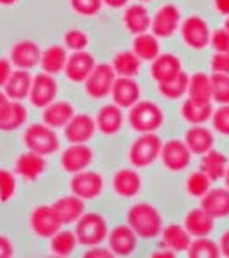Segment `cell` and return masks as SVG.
I'll return each instance as SVG.
<instances>
[{"mask_svg": "<svg viewBox=\"0 0 229 258\" xmlns=\"http://www.w3.org/2000/svg\"><path fill=\"white\" fill-rule=\"evenodd\" d=\"M93 162V150L86 143H71L61 155V167L69 174L88 169Z\"/></svg>", "mask_w": 229, "mask_h": 258, "instance_id": "7c38bea8", "label": "cell"}, {"mask_svg": "<svg viewBox=\"0 0 229 258\" xmlns=\"http://www.w3.org/2000/svg\"><path fill=\"white\" fill-rule=\"evenodd\" d=\"M153 256H155V258H160V256L173 258V256H176V253L170 251V249H162V251H159V253H153Z\"/></svg>", "mask_w": 229, "mask_h": 258, "instance_id": "6f0895ef", "label": "cell"}, {"mask_svg": "<svg viewBox=\"0 0 229 258\" xmlns=\"http://www.w3.org/2000/svg\"><path fill=\"white\" fill-rule=\"evenodd\" d=\"M78 244L76 234L73 231H57L55 234L50 238V251L55 256H69L73 255L74 248Z\"/></svg>", "mask_w": 229, "mask_h": 258, "instance_id": "74e56055", "label": "cell"}, {"mask_svg": "<svg viewBox=\"0 0 229 258\" xmlns=\"http://www.w3.org/2000/svg\"><path fill=\"white\" fill-rule=\"evenodd\" d=\"M12 255H14L12 243L6 236H0V258H11Z\"/></svg>", "mask_w": 229, "mask_h": 258, "instance_id": "816d5d0a", "label": "cell"}, {"mask_svg": "<svg viewBox=\"0 0 229 258\" xmlns=\"http://www.w3.org/2000/svg\"><path fill=\"white\" fill-rule=\"evenodd\" d=\"M74 234L80 244L85 246H97L102 243L109 234L107 229V220L103 215L97 212H90V214H83L76 220V227H74Z\"/></svg>", "mask_w": 229, "mask_h": 258, "instance_id": "3957f363", "label": "cell"}, {"mask_svg": "<svg viewBox=\"0 0 229 258\" xmlns=\"http://www.w3.org/2000/svg\"><path fill=\"white\" fill-rule=\"evenodd\" d=\"M97 122L88 114H74L73 119L64 126V136L69 143H86L93 138Z\"/></svg>", "mask_w": 229, "mask_h": 258, "instance_id": "9a60e30c", "label": "cell"}, {"mask_svg": "<svg viewBox=\"0 0 229 258\" xmlns=\"http://www.w3.org/2000/svg\"><path fill=\"white\" fill-rule=\"evenodd\" d=\"M160 150L162 140L155 133H141L130 147L128 159L133 164V167L136 169L148 167L160 157Z\"/></svg>", "mask_w": 229, "mask_h": 258, "instance_id": "277c9868", "label": "cell"}, {"mask_svg": "<svg viewBox=\"0 0 229 258\" xmlns=\"http://www.w3.org/2000/svg\"><path fill=\"white\" fill-rule=\"evenodd\" d=\"M186 255L190 258H217L220 256V249L219 244H215L212 239L203 236V238L191 241L188 249H186Z\"/></svg>", "mask_w": 229, "mask_h": 258, "instance_id": "ab89813d", "label": "cell"}, {"mask_svg": "<svg viewBox=\"0 0 229 258\" xmlns=\"http://www.w3.org/2000/svg\"><path fill=\"white\" fill-rule=\"evenodd\" d=\"M85 256L86 258H110V256H114V253H112L110 249L100 248L97 244V246H91L90 251L85 253Z\"/></svg>", "mask_w": 229, "mask_h": 258, "instance_id": "f907efd6", "label": "cell"}, {"mask_svg": "<svg viewBox=\"0 0 229 258\" xmlns=\"http://www.w3.org/2000/svg\"><path fill=\"white\" fill-rule=\"evenodd\" d=\"M28 119V110L18 100H12V105L9 112L4 115V119H0V131H16L26 122Z\"/></svg>", "mask_w": 229, "mask_h": 258, "instance_id": "f35d334b", "label": "cell"}, {"mask_svg": "<svg viewBox=\"0 0 229 258\" xmlns=\"http://www.w3.org/2000/svg\"><path fill=\"white\" fill-rule=\"evenodd\" d=\"M128 226L141 239H153L162 232V215L148 203H136L128 210Z\"/></svg>", "mask_w": 229, "mask_h": 258, "instance_id": "6da1fadb", "label": "cell"}, {"mask_svg": "<svg viewBox=\"0 0 229 258\" xmlns=\"http://www.w3.org/2000/svg\"><path fill=\"white\" fill-rule=\"evenodd\" d=\"M212 81V100L226 105L229 103V74L214 73L210 76Z\"/></svg>", "mask_w": 229, "mask_h": 258, "instance_id": "b9f144b4", "label": "cell"}, {"mask_svg": "<svg viewBox=\"0 0 229 258\" xmlns=\"http://www.w3.org/2000/svg\"><path fill=\"white\" fill-rule=\"evenodd\" d=\"M53 210L59 217L62 226L66 224H74L78 219L85 214V203L80 197L71 195V197H62L57 202H53Z\"/></svg>", "mask_w": 229, "mask_h": 258, "instance_id": "d4e9b609", "label": "cell"}, {"mask_svg": "<svg viewBox=\"0 0 229 258\" xmlns=\"http://www.w3.org/2000/svg\"><path fill=\"white\" fill-rule=\"evenodd\" d=\"M112 68L116 71V76L135 78L140 73L141 60L136 57V53L133 50H124V52H119L114 55Z\"/></svg>", "mask_w": 229, "mask_h": 258, "instance_id": "e575fe53", "label": "cell"}, {"mask_svg": "<svg viewBox=\"0 0 229 258\" xmlns=\"http://www.w3.org/2000/svg\"><path fill=\"white\" fill-rule=\"evenodd\" d=\"M212 126L222 136H229V103L220 105L217 110L212 112Z\"/></svg>", "mask_w": 229, "mask_h": 258, "instance_id": "bcb514c9", "label": "cell"}, {"mask_svg": "<svg viewBox=\"0 0 229 258\" xmlns=\"http://www.w3.org/2000/svg\"><path fill=\"white\" fill-rule=\"evenodd\" d=\"M226 169H227V159L222 152H217V150L212 148L202 155V160H200V170H203L212 181L222 179L224 174H226Z\"/></svg>", "mask_w": 229, "mask_h": 258, "instance_id": "1f68e13d", "label": "cell"}, {"mask_svg": "<svg viewBox=\"0 0 229 258\" xmlns=\"http://www.w3.org/2000/svg\"><path fill=\"white\" fill-rule=\"evenodd\" d=\"M224 28L229 31V16H227V19H226V23H224Z\"/></svg>", "mask_w": 229, "mask_h": 258, "instance_id": "94428289", "label": "cell"}, {"mask_svg": "<svg viewBox=\"0 0 229 258\" xmlns=\"http://www.w3.org/2000/svg\"><path fill=\"white\" fill-rule=\"evenodd\" d=\"M88 35L81 30H69L68 33L64 35V43L66 47L73 52H80V50H85L88 47Z\"/></svg>", "mask_w": 229, "mask_h": 258, "instance_id": "f6af8a7d", "label": "cell"}, {"mask_svg": "<svg viewBox=\"0 0 229 258\" xmlns=\"http://www.w3.org/2000/svg\"><path fill=\"white\" fill-rule=\"evenodd\" d=\"M95 122H97V129L100 133H103V135H107V136L118 135L124 122L123 110H121V107L116 105V103L103 105L102 109L98 110Z\"/></svg>", "mask_w": 229, "mask_h": 258, "instance_id": "cb8c5ba5", "label": "cell"}, {"mask_svg": "<svg viewBox=\"0 0 229 258\" xmlns=\"http://www.w3.org/2000/svg\"><path fill=\"white\" fill-rule=\"evenodd\" d=\"M23 141H24V147L30 150V152H35L43 157L55 153L61 147L59 136L47 124H31L30 127H26Z\"/></svg>", "mask_w": 229, "mask_h": 258, "instance_id": "5b68a950", "label": "cell"}, {"mask_svg": "<svg viewBox=\"0 0 229 258\" xmlns=\"http://www.w3.org/2000/svg\"><path fill=\"white\" fill-rule=\"evenodd\" d=\"M61 226L62 224L52 205L36 207L30 215V227L38 238H52Z\"/></svg>", "mask_w": 229, "mask_h": 258, "instance_id": "30bf717a", "label": "cell"}, {"mask_svg": "<svg viewBox=\"0 0 229 258\" xmlns=\"http://www.w3.org/2000/svg\"><path fill=\"white\" fill-rule=\"evenodd\" d=\"M110 95L116 105H119L121 109H130L140 100L141 90L138 83L135 81V78L118 76L114 85H112Z\"/></svg>", "mask_w": 229, "mask_h": 258, "instance_id": "2e32d148", "label": "cell"}, {"mask_svg": "<svg viewBox=\"0 0 229 258\" xmlns=\"http://www.w3.org/2000/svg\"><path fill=\"white\" fill-rule=\"evenodd\" d=\"M116 81V71L110 64H97L85 80L86 95L95 100L105 98Z\"/></svg>", "mask_w": 229, "mask_h": 258, "instance_id": "8992f818", "label": "cell"}, {"mask_svg": "<svg viewBox=\"0 0 229 258\" xmlns=\"http://www.w3.org/2000/svg\"><path fill=\"white\" fill-rule=\"evenodd\" d=\"M11 74H12V62L7 59H0V88L6 86Z\"/></svg>", "mask_w": 229, "mask_h": 258, "instance_id": "681fc988", "label": "cell"}, {"mask_svg": "<svg viewBox=\"0 0 229 258\" xmlns=\"http://www.w3.org/2000/svg\"><path fill=\"white\" fill-rule=\"evenodd\" d=\"M141 2H150V0H141Z\"/></svg>", "mask_w": 229, "mask_h": 258, "instance_id": "6125c7cd", "label": "cell"}, {"mask_svg": "<svg viewBox=\"0 0 229 258\" xmlns=\"http://www.w3.org/2000/svg\"><path fill=\"white\" fill-rule=\"evenodd\" d=\"M212 102H197V100H185L181 105V117L193 124H203L212 117Z\"/></svg>", "mask_w": 229, "mask_h": 258, "instance_id": "4dcf8cb0", "label": "cell"}, {"mask_svg": "<svg viewBox=\"0 0 229 258\" xmlns=\"http://www.w3.org/2000/svg\"><path fill=\"white\" fill-rule=\"evenodd\" d=\"M133 52L136 53V57H138L140 60L152 62L160 53L159 38H157L153 33H148V31L135 35V40H133Z\"/></svg>", "mask_w": 229, "mask_h": 258, "instance_id": "836d02e7", "label": "cell"}, {"mask_svg": "<svg viewBox=\"0 0 229 258\" xmlns=\"http://www.w3.org/2000/svg\"><path fill=\"white\" fill-rule=\"evenodd\" d=\"M124 28L131 33V35H140L150 30V24H152V18H150V12L145 6L141 4H133L124 11L123 16Z\"/></svg>", "mask_w": 229, "mask_h": 258, "instance_id": "f1b7e54d", "label": "cell"}, {"mask_svg": "<svg viewBox=\"0 0 229 258\" xmlns=\"http://www.w3.org/2000/svg\"><path fill=\"white\" fill-rule=\"evenodd\" d=\"M103 4L107 7H110V9H121V7L126 6L128 0H103Z\"/></svg>", "mask_w": 229, "mask_h": 258, "instance_id": "9f6ffc18", "label": "cell"}, {"mask_svg": "<svg viewBox=\"0 0 229 258\" xmlns=\"http://www.w3.org/2000/svg\"><path fill=\"white\" fill-rule=\"evenodd\" d=\"M66 60H68V52L61 45H50L48 48H45L41 52L40 57V66L43 69V73L47 74H59L66 68Z\"/></svg>", "mask_w": 229, "mask_h": 258, "instance_id": "d6a6232c", "label": "cell"}, {"mask_svg": "<svg viewBox=\"0 0 229 258\" xmlns=\"http://www.w3.org/2000/svg\"><path fill=\"white\" fill-rule=\"evenodd\" d=\"M190 148L186 147L185 141L181 140H169L165 143H162L160 150V160L164 164V167L170 170V172H180V170L186 169L191 162Z\"/></svg>", "mask_w": 229, "mask_h": 258, "instance_id": "52a82bcc", "label": "cell"}, {"mask_svg": "<svg viewBox=\"0 0 229 258\" xmlns=\"http://www.w3.org/2000/svg\"><path fill=\"white\" fill-rule=\"evenodd\" d=\"M224 182H226V188L229 189V165H227V169H226V174H224Z\"/></svg>", "mask_w": 229, "mask_h": 258, "instance_id": "680465c9", "label": "cell"}, {"mask_svg": "<svg viewBox=\"0 0 229 258\" xmlns=\"http://www.w3.org/2000/svg\"><path fill=\"white\" fill-rule=\"evenodd\" d=\"M219 249H220V255H224V256L229 258V231H226L222 236H220Z\"/></svg>", "mask_w": 229, "mask_h": 258, "instance_id": "db71d44e", "label": "cell"}, {"mask_svg": "<svg viewBox=\"0 0 229 258\" xmlns=\"http://www.w3.org/2000/svg\"><path fill=\"white\" fill-rule=\"evenodd\" d=\"M57 97V81L52 74L40 73L33 78L31 90H30V102L33 107L43 109L48 103H52Z\"/></svg>", "mask_w": 229, "mask_h": 258, "instance_id": "4fadbf2b", "label": "cell"}, {"mask_svg": "<svg viewBox=\"0 0 229 258\" xmlns=\"http://www.w3.org/2000/svg\"><path fill=\"white\" fill-rule=\"evenodd\" d=\"M16 193V177L6 169H0V203H7Z\"/></svg>", "mask_w": 229, "mask_h": 258, "instance_id": "ee69618b", "label": "cell"}, {"mask_svg": "<svg viewBox=\"0 0 229 258\" xmlns=\"http://www.w3.org/2000/svg\"><path fill=\"white\" fill-rule=\"evenodd\" d=\"M181 71H183L181 60H180V57L174 55V53H159V55L152 60V68H150L152 78L157 83L173 80Z\"/></svg>", "mask_w": 229, "mask_h": 258, "instance_id": "ffe728a7", "label": "cell"}, {"mask_svg": "<svg viewBox=\"0 0 229 258\" xmlns=\"http://www.w3.org/2000/svg\"><path fill=\"white\" fill-rule=\"evenodd\" d=\"M188 81H190V76L181 71L176 78L169 81H164V83H157V90L162 97H165L167 100H178V98H183L188 91Z\"/></svg>", "mask_w": 229, "mask_h": 258, "instance_id": "8d00e7d4", "label": "cell"}, {"mask_svg": "<svg viewBox=\"0 0 229 258\" xmlns=\"http://www.w3.org/2000/svg\"><path fill=\"white\" fill-rule=\"evenodd\" d=\"M128 122L133 131L136 133H155L164 122V112L157 103L150 100H138L133 107H130Z\"/></svg>", "mask_w": 229, "mask_h": 258, "instance_id": "7a4b0ae2", "label": "cell"}, {"mask_svg": "<svg viewBox=\"0 0 229 258\" xmlns=\"http://www.w3.org/2000/svg\"><path fill=\"white\" fill-rule=\"evenodd\" d=\"M209 45L215 52H229V31L226 28H220V30L210 33Z\"/></svg>", "mask_w": 229, "mask_h": 258, "instance_id": "7dc6e473", "label": "cell"}, {"mask_svg": "<svg viewBox=\"0 0 229 258\" xmlns=\"http://www.w3.org/2000/svg\"><path fill=\"white\" fill-rule=\"evenodd\" d=\"M41 50L35 41L23 40L12 47L11 50V62L12 66H16L18 69H26L30 71L40 64Z\"/></svg>", "mask_w": 229, "mask_h": 258, "instance_id": "ac0fdd59", "label": "cell"}, {"mask_svg": "<svg viewBox=\"0 0 229 258\" xmlns=\"http://www.w3.org/2000/svg\"><path fill=\"white\" fill-rule=\"evenodd\" d=\"M162 241H164L165 248L170 251H186L191 243V236L186 231L185 226L180 224H170L167 227H162Z\"/></svg>", "mask_w": 229, "mask_h": 258, "instance_id": "f546056e", "label": "cell"}, {"mask_svg": "<svg viewBox=\"0 0 229 258\" xmlns=\"http://www.w3.org/2000/svg\"><path fill=\"white\" fill-rule=\"evenodd\" d=\"M95 66H97L95 57L85 50H80V52H73L71 55H68L64 74L73 83H85Z\"/></svg>", "mask_w": 229, "mask_h": 258, "instance_id": "5bb4252c", "label": "cell"}, {"mask_svg": "<svg viewBox=\"0 0 229 258\" xmlns=\"http://www.w3.org/2000/svg\"><path fill=\"white\" fill-rule=\"evenodd\" d=\"M188 98L197 102H212V81L205 73H195L188 81Z\"/></svg>", "mask_w": 229, "mask_h": 258, "instance_id": "d590c367", "label": "cell"}, {"mask_svg": "<svg viewBox=\"0 0 229 258\" xmlns=\"http://www.w3.org/2000/svg\"><path fill=\"white\" fill-rule=\"evenodd\" d=\"M214 7L219 14L229 16V0H214Z\"/></svg>", "mask_w": 229, "mask_h": 258, "instance_id": "11a10c76", "label": "cell"}, {"mask_svg": "<svg viewBox=\"0 0 229 258\" xmlns=\"http://www.w3.org/2000/svg\"><path fill=\"white\" fill-rule=\"evenodd\" d=\"M186 147L190 148V152L193 155H200L207 153L209 150L214 147V135H212L210 129L203 127L202 124H193L188 131L185 133V140Z\"/></svg>", "mask_w": 229, "mask_h": 258, "instance_id": "7402d4cb", "label": "cell"}, {"mask_svg": "<svg viewBox=\"0 0 229 258\" xmlns=\"http://www.w3.org/2000/svg\"><path fill=\"white\" fill-rule=\"evenodd\" d=\"M18 0H0V6H12V4H16Z\"/></svg>", "mask_w": 229, "mask_h": 258, "instance_id": "91938a15", "label": "cell"}, {"mask_svg": "<svg viewBox=\"0 0 229 258\" xmlns=\"http://www.w3.org/2000/svg\"><path fill=\"white\" fill-rule=\"evenodd\" d=\"M212 73L229 74V52H215L210 59Z\"/></svg>", "mask_w": 229, "mask_h": 258, "instance_id": "c3c4849f", "label": "cell"}, {"mask_svg": "<svg viewBox=\"0 0 229 258\" xmlns=\"http://www.w3.org/2000/svg\"><path fill=\"white\" fill-rule=\"evenodd\" d=\"M212 179L203 170H195L186 179V191L195 198H202L210 189Z\"/></svg>", "mask_w": 229, "mask_h": 258, "instance_id": "60d3db41", "label": "cell"}, {"mask_svg": "<svg viewBox=\"0 0 229 258\" xmlns=\"http://www.w3.org/2000/svg\"><path fill=\"white\" fill-rule=\"evenodd\" d=\"M214 220L215 219L210 214H207L200 207V209L190 210L185 215V229L193 238H203V236H209L214 231Z\"/></svg>", "mask_w": 229, "mask_h": 258, "instance_id": "4316f807", "label": "cell"}, {"mask_svg": "<svg viewBox=\"0 0 229 258\" xmlns=\"http://www.w3.org/2000/svg\"><path fill=\"white\" fill-rule=\"evenodd\" d=\"M181 24V12L174 4H165L152 18V33L157 38H169Z\"/></svg>", "mask_w": 229, "mask_h": 258, "instance_id": "8fae6325", "label": "cell"}, {"mask_svg": "<svg viewBox=\"0 0 229 258\" xmlns=\"http://www.w3.org/2000/svg\"><path fill=\"white\" fill-rule=\"evenodd\" d=\"M103 0H71V7L76 14L85 16V18H91L97 16L102 11Z\"/></svg>", "mask_w": 229, "mask_h": 258, "instance_id": "7bdbcfd3", "label": "cell"}, {"mask_svg": "<svg viewBox=\"0 0 229 258\" xmlns=\"http://www.w3.org/2000/svg\"><path fill=\"white\" fill-rule=\"evenodd\" d=\"M31 83H33V76L26 69H16L12 71L9 80H7L6 86H4V91H6V95L11 100L21 102V100L30 97Z\"/></svg>", "mask_w": 229, "mask_h": 258, "instance_id": "83f0119b", "label": "cell"}, {"mask_svg": "<svg viewBox=\"0 0 229 258\" xmlns=\"http://www.w3.org/2000/svg\"><path fill=\"white\" fill-rule=\"evenodd\" d=\"M12 105V100L7 97L6 91H0V119H4V115L9 112Z\"/></svg>", "mask_w": 229, "mask_h": 258, "instance_id": "f5cc1de1", "label": "cell"}, {"mask_svg": "<svg viewBox=\"0 0 229 258\" xmlns=\"http://www.w3.org/2000/svg\"><path fill=\"white\" fill-rule=\"evenodd\" d=\"M45 169H47V162H45L43 155H38L30 150L26 153H21L14 162L16 174L26 181H36L45 172Z\"/></svg>", "mask_w": 229, "mask_h": 258, "instance_id": "d6986e66", "label": "cell"}, {"mask_svg": "<svg viewBox=\"0 0 229 258\" xmlns=\"http://www.w3.org/2000/svg\"><path fill=\"white\" fill-rule=\"evenodd\" d=\"M202 209L210 214L214 219H222L229 215V189L215 188L209 189L202 198Z\"/></svg>", "mask_w": 229, "mask_h": 258, "instance_id": "44dd1931", "label": "cell"}, {"mask_svg": "<svg viewBox=\"0 0 229 258\" xmlns=\"http://www.w3.org/2000/svg\"><path fill=\"white\" fill-rule=\"evenodd\" d=\"M210 33L209 24L198 16H190L181 23V38L193 50H203L209 47Z\"/></svg>", "mask_w": 229, "mask_h": 258, "instance_id": "ba28073f", "label": "cell"}, {"mask_svg": "<svg viewBox=\"0 0 229 258\" xmlns=\"http://www.w3.org/2000/svg\"><path fill=\"white\" fill-rule=\"evenodd\" d=\"M103 189V179L95 170H80L71 177V191L81 200H95Z\"/></svg>", "mask_w": 229, "mask_h": 258, "instance_id": "9c48e42d", "label": "cell"}, {"mask_svg": "<svg viewBox=\"0 0 229 258\" xmlns=\"http://www.w3.org/2000/svg\"><path fill=\"white\" fill-rule=\"evenodd\" d=\"M112 188L121 198H133L141 189V177L133 169H121L112 177Z\"/></svg>", "mask_w": 229, "mask_h": 258, "instance_id": "603a6c76", "label": "cell"}, {"mask_svg": "<svg viewBox=\"0 0 229 258\" xmlns=\"http://www.w3.org/2000/svg\"><path fill=\"white\" fill-rule=\"evenodd\" d=\"M109 239V249L114 253V256H130L136 249L138 236L130 226H118L107 234Z\"/></svg>", "mask_w": 229, "mask_h": 258, "instance_id": "e0dca14e", "label": "cell"}, {"mask_svg": "<svg viewBox=\"0 0 229 258\" xmlns=\"http://www.w3.org/2000/svg\"><path fill=\"white\" fill-rule=\"evenodd\" d=\"M74 114H76V112H74V107L71 105L69 102H55V100H53L52 103H48L47 107H43L41 119H43V124H47L48 127L64 129V126L73 119Z\"/></svg>", "mask_w": 229, "mask_h": 258, "instance_id": "484cf974", "label": "cell"}]
</instances>
